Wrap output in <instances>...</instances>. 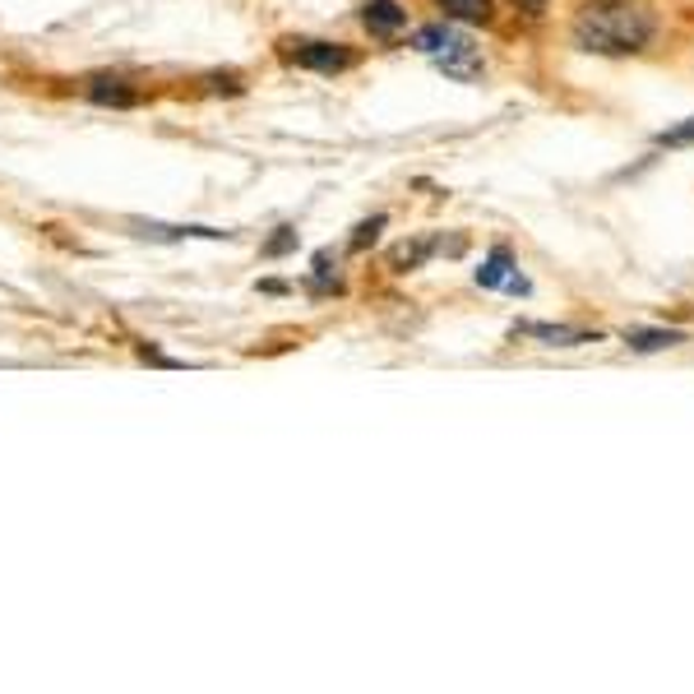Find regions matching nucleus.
Here are the masks:
<instances>
[{
    "instance_id": "13",
    "label": "nucleus",
    "mask_w": 694,
    "mask_h": 694,
    "mask_svg": "<svg viewBox=\"0 0 694 694\" xmlns=\"http://www.w3.org/2000/svg\"><path fill=\"white\" fill-rule=\"evenodd\" d=\"M690 334L685 330H630L625 334V347L639 357H653V352H667V347H681Z\"/></svg>"
},
{
    "instance_id": "16",
    "label": "nucleus",
    "mask_w": 694,
    "mask_h": 694,
    "mask_svg": "<svg viewBox=\"0 0 694 694\" xmlns=\"http://www.w3.org/2000/svg\"><path fill=\"white\" fill-rule=\"evenodd\" d=\"M200 88H204V93H227V98H237V93H246V80H241V74H204Z\"/></svg>"
},
{
    "instance_id": "9",
    "label": "nucleus",
    "mask_w": 694,
    "mask_h": 694,
    "mask_svg": "<svg viewBox=\"0 0 694 694\" xmlns=\"http://www.w3.org/2000/svg\"><path fill=\"white\" fill-rule=\"evenodd\" d=\"M435 70L445 74V80H458V84H472L487 74V65H481V51L472 47V37L463 47H454L450 56H435Z\"/></svg>"
},
{
    "instance_id": "6",
    "label": "nucleus",
    "mask_w": 694,
    "mask_h": 694,
    "mask_svg": "<svg viewBox=\"0 0 694 694\" xmlns=\"http://www.w3.org/2000/svg\"><path fill=\"white\" fill-rule=\"evenodd\" d=\"M357 19L371 37L390 43V37H398L403 28H408V5H403V0H366V5L357 10Z\"/></svg>"
},
{
    "instance_id": "15",
    "label": "nucleus",
    "mask_w": 694,
    "mask_h": 694,
    "mask_svg": "<svg viewBox=\"0 0 694 694\" xmlns=\"http://www.w3.org/2000/svg\"><path fill=\"white\" fill-rule=\"evenodd\" d=\"M390 227V214H371V218H361L357 227H352V237H347V250H352V255H366V250H371L375 241H380V231Z\"/></svg>"
},
{
    "instance_id": "10",
    "label": "nucleus",
    "mask_w": 694,
    "mask_h": 694,
    "mask_svg": "<svg viewBox=\"0 0 694 694\" xmlns=\"http://www.w3.org/2000/svg\"><path fill=\"white\" fill-rule=\"evenodd\" d=\"M306 292H311V297H343V278H338V255H334V250H320V255L311 260Z\"/></svg>"
},
{
    "instance_id": "17",
    "label": "nucleus",
    "mask_w": 694,
    "mask_h": 694,
    "mask_svg": "<svg viewBox=\"0 0 694 694\" xmlns=\"http://www.w3.org/2000/svg\"><path fill=\"white\" fill-rule=\"evenodd\" d=\"M653 144H658V148H690V144H694V116H690V121H681V125L662 130Z\"/></svg>"
},
{
    "instance_id": "2",
    "label": "nucleus",
    "mask_w": 694,
    "mask_h": 694,
    "mask_svg": "<svg viewBox=\"0 0 694 694\" xmlns=\"http://www.w3.org/2000/svg\"><path fill=\"white\" fill-rule=\"evenodd\" d=\"M278 56L306 74H343L357 65V51L347 43H330V37H283Z\"/></svg>"
},
{
    "instance_id": "18",
    "label": "nucleus",
    "mask_w": 694,
    "mask_h": 694,
    "mask_svg": "<svg viewBox=\"0 0 694 694\" xmlns=\"http://www.w3.org/2000/svg\"><path fill=\"white\" fill-rule=\"evenodd\" d=\"M547 5H551V0H514V10H518V14H528V19L547 14Z\"/></svg>"
},
{
    "instance_id": "5",
    "label": "nucleus",
    "mask_w": 694,
    "mask_h": 694,
    "mask_svg": "<svg viewBox=\"0 0 694 694\" xmlns=\"http://www.w3.org/2000/svg\"><path fill=\"white\" fill-rule=\"evenodd\" d=\"M84 98L93 107H140L144 103V88H134L130 80H121V74H93V80H84Z\"/></svg>"
},
{
    "instance_id": "11",
    "label": "nucleus",
    "mask_w": 694,
    "mask_h": 694,
    "mask_svg": "<svg viewBox=\"0 0 694 694\" xmlns=\"http://www.w3.org/2000/svg\"><path fill=\"white\" fill-rule=\"evenodd\" d=\"M435 10H440V19H450V24L477 28V24H491L495 19V0H435Z\"/></svg>"
},
{
    "instance_id": "7",
    "label": "nucleus",
    "mask_w": 694,
    "mask_h": 694,
    "mask_svg": "<svg viewBox=\"0 0 694 694\" xmlns=\"http://www.w3.org/2000/svg\"><path fill=\"white\" fill-rule=\"evenodd\" d=\"M468 37H463L450 19H435V24H421L417 33H412V51H421L427 61H435V56H450L454 47H463Z\"/></svg>"
},
{
    "instance_id": "3",
    "label": "nucleus",
    "mask_w": 694,
    "mask_h": 694,
    "mask_svg": "<svg viewBox=\"0 0 694 694\" xmlns=\"http://www.w3.org/2000/svg\"><path fill=\"white\" fill-rule=\"evenodd\" d=\"M130 237L158 241V246H181V241H231L237 231L227 227H200V223H153V218H130Z\"/></svg>"
},
{
    "instance_id": "4",
    "label": "nucleus",
    "mask_w": 694,
    "mask_h": 694,
    "mask_svg": "<svg viewBox=\"0 0 694 694\" xmlns=\"http://www.w3.org/2000/svg\"><path fill=\"white\" fill-rule=\"evenodd\" d=\"M514 338H537L542 347H584V343H602V334L597 330H578V324H547V320H524L510 330Z\"/></svg>"
},
{
    "instance_id": "1",
    "label": "nucleus",
    "mask_w": 694,
    "mask_h": 694,
    "mask_svg": "<svg viewBox=\"0 0 694 694\" xmlns=\"http://www.w3.org/2000/svg\"><path fill=\"white\" fill-rule=\"evenodd\" d=\"M570 37L588 56H639L658 37V10L648 0H584Z\"/></svg>"
},
{
    "instance_id": "12",
    "label": "nucleus",
    "mask_w": 694,
    "mask_h": 694,
    "mask_svg": "<svg viewBox=\"0 0 694 694\" xmlns=\"http://www.w3.org/2000/svg\"><path fill=\"white\" fill-rule=\"evenodd\" d=\"M435 255H440L435 237H412V241H403V246L390 250V268H394V274H412V268H421Z\"/></svg>"
},
{
    "instance_id": "8",
    "label": "nucleus",
    "mask_w": 694,
    "mask_h": 694,
    "mask_svg": "<svg viewBox=\"0 0 694 694\" xmlns=\"http://www.w3.org/2000/svg\"><path fill=\"white\" fill-rule=\"evenodd\" d=\"M510 274H518V260H514V250L505 241H495L487 250V260H481V268H477V287H487V292H505Z\"/></svg>"
},
{
    "instance_id": "14",
    "label": "nucleus",
    "mask_w": 694,
    "mask_h": 694,
    "mask_svg": "<svg viewBox=\"0 0 694 694\" xmlns=\"http://www.w3.org/2000/svg\"><path fill=\"white\" fill-rule=\"evenodd\" d=\"M297 250H301V231L292 223H283V227H274V237L260 246V255L264 260H287V255H297Z\"/></svg>"
}]
</instances>
